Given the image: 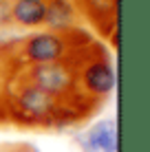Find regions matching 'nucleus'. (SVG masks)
<instances>
[{"mask_svg":"<svg viewBox=\"0 0 150 152\" xmlns=\"http://www.w3.org/2000/svg\"><path fill=\"white\" fill-rule=\"evenodd\" d=\"M82 152H117V124L113 119H100L86 132L75 137Z\"/></svg>","mask_w":150,"mask_h":152,"instance_id":"6","label":"nucleus"},{"mask_svg":"<svg viewBox=\"0 0 150 152\" xmlns=\"http://www.w3.org/2000/svg\"><path fill=\"white\" fill-rule=\"evenodd\" d=\"M91 38L80 27L71 31H35L20 40L7 42L0 46L2 62L9 69L18 66H35V64H53V62L71 60Z\"/></svg>","mask_w":150,"mask_h":152,"instance_id":"2","label":"nucleus"},{"mask_svg":"<svg viewBox=\"0 0 150 152\" xmlns=\"http://www.w3.org/2000/svg\"><path fill=\"white\" fill-rule=\"evenodd\" d=\"M77 24V13L71 0H46V31H71Z\"/></svg>","mask_w":150,"mask_h":152,"instance_id":"8","label":"nucleus"},{"mask_svg":"<svg viewBox=\"0 0 150 152\" xmlns=\"http://www.w3.org/2000/svg\"><path fill=\"white\" fill-rule=\"evenodd\" d=\"M0 152H38V148L27 141H9V143H0Z\"/></svg>","mask_w":150,"mask_h":152,"instance_id":"9","label":"nucleus"},{"mask_svg":"<svg viewBox=\"0 0 150 152\" xmlns=\"http://www.w3.org/2000/svg\"><path fill=\"white\" fill-rule=\"evenodd\" d=\"M11 2L13 0H0V29L11 24Z\"/></svg>","mask_w":150,"mask_h":152,"instance_id":"10","label":"nucleus"},{"mask_svg":"<svg viewBox=\"0 0 150 152\" xmlns=\"http://www.w3.org/2000/svg\"><path fill=\"white\" fill-rule=\"evenodd\" d=\"M75 75V93L84 102L100 106L104 99L115 91V69L110 64V57L104 51V46L91 40L77 53L71 57Z\"/></svg>","mask_w":150,"mask_h":152,"instance_id":"3","label":"nucleus"},{"mask_svg":"<svg viewBox=\"0 0 150 152\" xmlns=\"http://www.w3.org/2000/svg\"><path fill=\"white\" fill-rule=\"evenodd\" d=\"M46 20V0H13L11 24L27 29H38Z\"/></svg>","mask_w":150,"mask_h":152,"instance_id":"7","label":"nucleus"},{"mask_svg":"<svg viewBox=\"0 0 150 152\" xmlns=\"http://www.w3.org/2000/svg\"><path fill=\"white\" fill-rule=\"evenodd\" d=\"M75 13L82 15L102 38L117 49V0H71Z\"/></svg>","mask_w":150,"mask_h":152,"instance_id":"5","label":"nucleus"},{"mask_svg":"<svg viewBox=\"0 0 150 152\" xmlns=\"http://www.w3.org/2000/svg\"><path fill=\"white\" fill-rule=\"evenodd\" d=\"M9 69V66H7ZM13 71L20 80H24L31 86L49 93L60 99H71L77 97L75 93V75H73V64L71 60L66 62H53V64H35V66H18Z\"/></svg>","mask_w":150,"mask_h":152,"instance_id":"4","label":"nucleus"},{"mask_svg":"<svg viewBox=\"0 0 150 152\" xmlns=\"http://www.w3.org/2000/svg\"><path fill=\"white\" fill-rule=\"evenodd\" d=\"M9 80V95L2 99L4 119L18 124L20 128H51L60 130L66 126H73L91 117L95 106L84 102L82 97L60 99L40 88L31 86L24 80H20L13 71Z\"/></svg>","mask_w":150,"mask_h":152,"instance_id":"1","label":"nucleus"}]
</instances>
